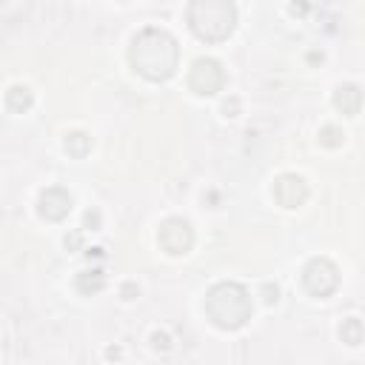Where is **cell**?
<instances>
[{
  "label": "cell",
  "mask_w": 365,
  "mask_h": 365,
  "mask_svg": "<svg viewBox=\"0 0 365 365\" xmlns=\"http://www.w3.org/2000/svg\"><path fill=\"white\" fill-rule=\"evenodd\" d=\"M128 63L140 77H145L151 83H163L177 71L180 46L165 29L148 26L140 34H134V40L128 46Z\"/></svg>",
  "instance_id": "obj_1"
},
{
  "label": "cell",
  "mask_w": 365,
  "mask_h": 365,
  "mask_svg": "<svg viewBox=\"0 0 365 365\" xmlns=\"http://www.w3.org/2000/svg\"><path fill=\"white\" fill-rule=\"evenodd\" d=\"M251 294L240 282H217L205 294V317L220 331H237L251 319Z\"/></svg>",
  "instance_id": "obj_2"
},
{
  "label": "cell",
  "mask_w": 365,
  "mask_h": 365,
  "mask_svg": "<svg viewBox=\"0 0 365 365\" xmlns=\"http://www.w3.org/2000/svg\"><path fill=\"white\" fill-rule=\"evenodd\" d=\"M185 23L200 40L222 43L237 29V6L234 0H188Z\"/></svg>",
  "instance_id": "obj_3"
},
{
  "label": "cell",
  "mask_w": 365,
  "mask_h": 365,
  "mask_svg": "<svg viewBox=\"0 0 365 365\" xmlns=\"http://www.w3.org/2000/svg\"><path fill=\"white\" fill-rule=\"evenodd\" d=\"M302 288L311 297H331L339 288V268L328 257H314L302 268Z\"/></svg>",
  "instance_id": "obj_4"
},
{
  "label": "cell",
  "mask_w": 365,
  "mask_h": 365,
  "mask_svg": "<svg viewBox=\"0 0 365 365\" xmlns=\"http://www.w3.org/2000/svg\"><path fill=\"white\" fill-rule=\"evenodd\" d=\"M157 242L165 254L171 257H185L191 248H194V228L188 220L182 217H168L160 222V231H157Z\"/></svg>",
  "instance_id": "obj_5"
},
{
  "label": "cell",
  "mask_w": 365,
  "mask_h": 365,
  "mask_svg": "<svg viewBox=\"0 0 365 365\" xmlns=\"http://www.w3.org/2000/svg\"><path fill=\"white\" fill-rule=\"evenodd\" d=\"M225 86V71L214 57H197L188 71V88L200 97H211Z\"/></svg>",
  "instance_id": "obj_6"
},
{
  "label": "cell",
  "mask_w": 365,
  "mask_h": 365,
  "mask_svg": "<svg viewBox=\"0 0 365 365\" xmlns=\"http://www.w3.org/2000/svg\"><path fill=\"white\" fill-rule=\"evenodd\" d=\"M274 200L282 205V208H299L305 200H308V182L299 177V174H279L277 180H274Z\"/></svg>",
  "instance_id": "obj_7"
},
{
  "label": "cell",
  "mask_w": 365,
  "mask_h": 365,
  "mask_svg": "<svg viewBox=\"0 0 365 365\" xmlns=\"http://www.w3.org/2000/svg\"><path fill=\"white\" fill-rule=\"evenodd\" d=\"M68 211H71V194H68L66 188L48 185V188L40 191V197H37V214H40L43 220L60 222V220L68 217Z\"/></svg>",
  "instance_id": "obj_8"
},
{
  "label": "cell",
  "mask_w": 365,
  "mask_h": 365,
  "mask_svg": "<svg viewBox=\"0 0 365 365\" xmlns=\"http://www.w3.org/2000/svg\"><path fill=\"white\" fill-rule=\"evenodd\" d=\"M334 106H336L345 117H356V114H359V106H362V91H359V86H354V83L339 86V88L334 91Z\"/></svg>",
  "instance_id": "obj_9"
},
{
  "label": "cell",
  "mask_w": 365,
  "mask_h": 365,
  "mask_svg": "<svg viewBox=\"0 0 365 365\" xmlns=\"http://www.w3.org/2000/svg\"><path fill=\"white\" fill-rule=\"evenodd\" d=\"M31 106H34V94H31L29 86H11V88L6 91V108H9V111L23 114V111H29Z\"/></svg>",
  "instance_id": "obj_10"
},
{
  "label": "cell",
  "mask_w": 365,
  "mask_h": 365,
  "mask_svg": "<svg viewBox=\"0 0 365 365\" xmlns=\"http://www.w3.org/2000/svg\"><path fill=\"white\" fill-rule=\"evenodd\" d=\"M74 285H77V291H80V294L91 297V294H97V291H103V288H106V274H103L100 268L80 271V274H77V279H74Z\"/></svg>",
  "instance_id": "obj_11"
},
{
  "label": "cell",
  "mask_w": 365,
  "mask_h": 365,
  "mask_svg": "<svg viewBox=\"0 0 365 365\" xmlns=\"http://www.w3.org/2000/svg\"><path fill=\"white\" fill-rule=\"evenodd\" d=\"M63 148L71 154V157H86L88 151H91V137L86 134V131H68L66 134V140H63Z\"/></svg>",
  "instance_id": "obj_12"
},
{
  "label": "cell",
  "mask_w": 365,
  "mask_h": 365,
  "mask_svg": "<svg viewBox=\"0 0 365 365\" xmlns=\"http://www.w3.org/2000/svg\"><path fill=\"white\" fill-rule=\"evenodd\" d=\"M339 336H342V342H348V345H359V342H362V322H359L356 317H348V319L342 322V328H339Z\"/></svg>",
  "instance_id": "obj_13"
},
{
  "label": "cell",
  "mask_w": 365,
  "mask_h": 365,
  "mask_svg": "<svg viewBox=\"0 0 365 365\" xmlns=\"http://www.w3.org/2000/svg\"><path fill=\"white\" fill-rule=\"evenodd\" d=\"M319 143H322L325 148H339V145L345 143V134H342V128H336V125H322V128H319Z\"/></svg>",
  "instance_id": "obj_14"
},
{
  "label": "cell",
  "mask_w": 365,
  "mask_h": 365,
  "mask_svg": "<svg viewBox=\"0 0 365 365\" xmlns=\"http://www.w3.org/2000/svg\"><path fill=\"white\" fill-rule=\"evenodd\" d=\"M262 299H265V305H274L279 299V288L274 282H262Z\"/></svg>",
  "instance_id": "obj_15"
},
{
  "label": "cell",
  "mask_w": 365,
  "mask_h": 365,
  "mask_svg": "<svg viewBox=\"0 0 365 365\" xmlns=\"http://www.w3.org/2000/svg\"><path fill=\"white\" fill-rule=\"evenodd\" d=\"M222 114H225V117H237V114H240V100H237V97H228V100L222 103Z\"/></svg>",
  "instance_id": "obj_16"
},
{
  "label": "cell",
  "mask_w": 365,
  "mask_h": 365,
  "mask_svg": "<svg viewBox=\"0 0 365 365\" xmlns=\"http://www.w3.org/2000/svg\"><path fill=\"white\" fill-rule=\"evenodd\" d=\"M83 225H86V228H91V231H97V228H100V211H86Z\"/></svg>",
  "instance_id": "obj_17"
},
{
  "label": "cell",
  "mask_w": 365,
  "mask_h": 365,
  "mask_svg": "<svg viewBox=\"0 0 365 365\" xmlns=\"http://www.w3.org/2000/svg\"><path fill=\"white\" fill-rule=\"evenodd\" d=\"M137 294H140V291H137V285H134V282H125V285H123V297H125V299H134Z\"/></svg>",
  "instance_id": "obj_18"
},
{
  "label": "cell",
  "mask_w": 365,
  "mask_h": 365,
  "mask_svg": "<svg viewBox=\"0 0 365 365\" xmlns=\"http://www.w3.org/2000/svg\"><path fill=\"white\" fill-rule=\"evenodd\" d=\"M151 339H154V348H168V336L165 334H154Z\"/></svg>",
  "instance_id": "obj_19"
},
{
  "label": "cell",
  "mask_w": 365,
  "mask_h": 365,
  "mask_svg": "<svg viewBox=\"0 0 365 365\" xmlns=\"http://www.w3.org/2000/svg\"><path fill=\"white\" fill-rule=\"evenodd\" d=\"M66 245L77 248V245H80V234H71V237H66Z\"/></svg>",
  "instance_id": "obj_20"
}]
</instances>
